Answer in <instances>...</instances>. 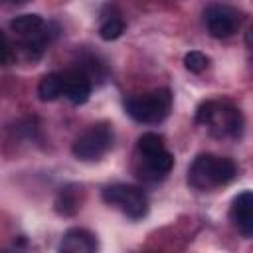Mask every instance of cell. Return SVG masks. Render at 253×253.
I'll return each instance as SVG.
<instances>
[{
  "label": "cell",
  "instance_id": "1",
  "mask_svg": "<svg viewBox=\"0 0 253 253\" xmlns=\"http://www.w3.org/2000/svg\"><path fill=\"white\" fill-rule=\"evenodd\" d=\"M196 123L217 138H239L243 130L241 111L227 101H204L196 111Z\"/></svg>",
  "mask_w": 253,
  "mask_h": 253
},
{
  "label": "cell",
  "instance_id": "2",
  "mask_svg": "<svg viewBox=\"0 0 253 253\" xmlns=\"http://www.w3.org/2000/svg\"><path fill=\"white\" fill-rule=\"evenodd\" d=\"M237 174V166L231 158L215 154H200L188 168V184L200 192L219 188L231 182Z\"/></svg>",
  "mask_w": 253,
  "mask_h": 253
},
{
  "label": "cell",
  "instance_id": "3",
  "mask_svg": "<svg viewBox=\"0 0 253 253\" xmlns=\"http://www.w3.org/2000/svg\"><path fill=\"white\" fill-rule=\"evenodd\" d=\"M174 166L172 154L166 150L162 136L144 132L136 142V172L144 180H162Z\"/></svg>",
  "mask_w": 253,
  "mask_h": 253
},
{
  "label": "cell",
  "instance_id": "4",
  "mask_svg": "<svg viewBox=\"0 0 253 253\" xmlns=\"http://www.w3.org/2000/svg\"><path fill=\"white\" fill-rule=\"evenodd\" d=\"M172 109V93L168 89H154L150 93L132 95L125 101V111L136 123L156 125L170 115Z\"/></svg>",
  "mask_w": 253,
  "mask_h": 253
},
{
  "label": "cell",
  "instance_id": "5",
  "mask_svg": "<svg viewBox=\"0 0 253 253\" xmlns=\"http://www.w3.org/2000/svg\"><path fill=\"white\" fill-rule=\"evenodd\" d=\"M113 146V128L107 123H99L89 126L75 142H73V156L81 162H95L101 160Z\"/></svg>",
  "mask_w": 253,
  "mask_h": 253
},
{
  "label": "cell",
  "instance_id": "6",
  "mask_svg": "<svg viewBox=\"0 0 253 253\" xmlns=\"http://www.w3.org/2000/svg\"><path fill=\"white\" fill-rule=\"evenodd\" d=\"M103 200L119 208L130 219H140L148 211V200L142 190L130 184H111L103 190Z\"/></svg>",
  "mask_w": 253,
  "mask_h": 253
},
{
  "label": "cell",
  "instance_id": "7",
  "mask_svg": "<svg viewBox=\"0 0 253 253\" xmlns=\"http://www.w3.org/2000/svg\"><path fill=\"white\" fill-rule=\"evenodd\" d=\"M204 20L211 38L225 40L235 34L239 26V12L225 4H210L204 12Z\"/></svg>",
  "mask_w": 253,
  "mask_h": 253
},
{
  "label": "cell",
  "instance_id": "8",
  "mask_svg": "<svg viewBox=\"0 0 253 253\" xmlns=\"http://www.w3.org/2000/svg\"><path fill=\"white\" fill-rule=\"evenodd\" d=\"M229 219L241 235H253V192H241L233 198Z\"/></svg>",
  "mask_w": 253,
  "mask_h": 253
},
{
  "label": "cell",
  "instance_id": "9",
  "mask_svg": "<svg viewBox=\"0 0 253 253\" xmlns=\"http://www.w3.org/2000/svg\"><path fill=\"white\" fill-rule=\"evenodd\" d=\"M63 75V95L73 105L87 103L91 95V79L83 69H69Z\"/></svg>",
  "mask_w": 253,
  "mask_h": 253
},
{
  "label": "cell",
  "instance_id": "10",
  "mask_svg": "<svg viewBox=\"0 0 253 253\" xmlns=\"http://www.w3.org/2000/svg\"><path fill=\"white\" fill-rule=\"evenodd\" d=\"M97 247H99L97 237L83 227L67 229L59 243V249L63 253H95Z\"/></svg>",
  "mask_w": 253,
  "mask_h": 253
},
{
  "label": "cell",
  "instance_id": "11",
  "mask_svg": "<svg viewBox=\"0 0 253 253\" xmlns=\"http://www.w3.org/2000/svg\"><path fill=\"white\" fill-rule=\"evenodd\" d=\"M10 30L20 42L45 40V22L38 14H22L10 22Z\"/></svg>",
  "mask_w": 253,
  "mask_h": 253
},
{
  "label": "cell",
  "instance_id": "12",
  "mask_svg": "<svg viewBox=\"0 0 253 253\" xmlns=\"http://www.w3.org/2000/svg\"><path fill=\"white\" fill-rule=\"evenodd\" d=\"M81 208V188L75 184H69L59 190L55 198V211L61 215H73Z\"/></svg>",
  "mask_w": 253,
  "mask_h": 253
},
{
  "label": "cell",
  "instance_id": "13",
  "mask_svg": "<svg viewBox=\"0 0 253 253\" xmlns=\"http://www.w3.org/2000/svg\"><path fill=\"white\" fill-rule=\"evenodd\" d=\"M63 95V75L61 73H47L38 83V97L40 101H55Z\"/></svg>",
  "mask_w": 253,
  "mask_h": 253
},
{
  "label": "cell",
  "instance_id": "14",
  "mask_svg": "<svg viewBox=\"0 0 253 253\" xmlns=\"http://www.w3.org/2000/svg\"><path fill=\"white\" fill-rule=\"evenodd\" d=\"M125 32V24L121 18H109L101 24L99 28V36L105 40V42H113L117 38H121V34Z\"/></svg>",
  "mask_w": 253,
  "mask_h": 253
},
{
  "label": "cell",
  "instance_id": "15",
  "mask_svg": "<svg viewBox=\"0 0 253 253\" xmlns=\"http://www.w3.org/2000/svg\"><path fill=\"white\" fill-rule=\"evenodd\" d=\"M210 65V59H208V55L206 53H202V51H188L186 55H184V67L190 71V73H202V71H206V67Z\"/></svg>",
  "mask_w": 253,
  "mask_h": 253
},
{
  "label": "cell",
  "instance_id": "16",
  "mask_svg": "<svg viewBox=\"0 0 253 253\" xmlns=\"http://www.w3.org/2000/svg\"><path fill=\"white\" fill-rule=\"evenodd\" d=\"M245 43H247L249 51L253 53V24L249 26V30H247V34H245Z\"/></svg>",
  "mask_w": 253,
  "mask_h": 253
},
{
  "label": "cell",
  "instance_id": "17",
  "mask_svg": "<svg viewBox=\"0 0 253 253\" xmlns=\"http://www.w3.org/2000/svg\"><path fill=\"white\" fill-rule=\"evenodd\" d=\"M6 2H10V4H24V2H28V0H6Z\"/></svg>",
  "mask_w": 253,
  "mask_h": 253
}]
</instances>
